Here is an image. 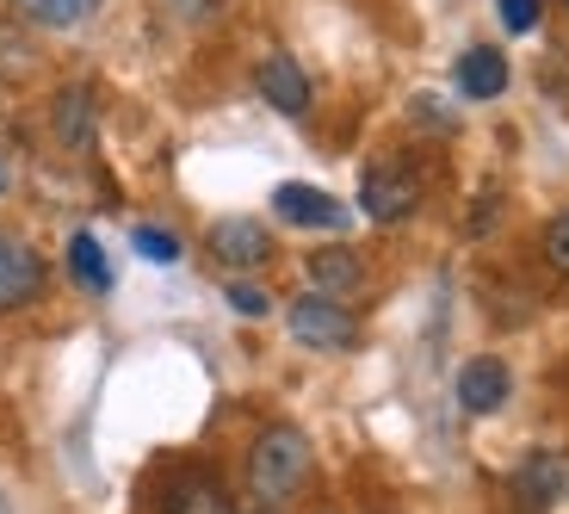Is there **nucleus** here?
I'll return each mask as SVG.
<instances>
[{
	"mask_svg": "<svg viewBox=\"0 0 569 514\" xmlns=\"http://www.w3.org/2000/svg\"><path fill=\"white\" fill-rule=\"evenodd\" d=\"M496 19H501V31H513V38H527V31H539L545 0H496Z\"/></svg>",
	"mask_w": 569,
	"mask_h": 514,
	"instance_id": "nucleus-21",
	"label": "nucleus"
},
{
	"mask_svg": "<svg viewBox=\"0 0 569 514\" xmlns=\"http://www.w3.org/2000/svg\"><path fill=\"white\" fill-rule=\"evenodd\" d=\"M452 397H458V409H465V415H496L501 403L513 397L508 359H496V354L465 359V366H458V378H452Z\"/></svg>",
	"mask_w": 569,
	"mask_h": 514,
	"instance_id": "nucleus-10",
	"label": "nucleus"
},
{
	"mask_svg": "<svg viewBox=\"0 0 569 514\" xmlns=\"http://www.w3.org/2000/svg\"><path fill=\"white\" fill-rule=\"evenodd\" d=\"M563 7H569V0H563Z\"/></svg>",
	"mask_w": 569,
	"mask_h": 514,
	"instance_id": "nucleus-25",
	"label": "nucleus"
},
{
	"mask_svg": "<svg viewBox=\"0 0 569 514\" xmlns=\"http://www.w3.org/2000/svg\"><path fill=\"white\" fill-rule=\"evenodd\" d=\"M0 192H7V174H0Z\"/></svg>",
	"mask_w": 569,
	"mask_h": 514,
	"instance_id": "nucleus-24",
	"label": "nucleus"
},
{
	"mask_svg": "<svg viewBox=\"0 0 569 514\" xmlns=\"http://www.w3.org/2000/svg\"><path fill=\"white\" fill-rule=\"evenodd\" d=\"M156 514H236V502H229V490H223V477L217 472H180L168 490H161V502H156Z\"/></svg>",
	"mask_w": 569,
	"mask_h": 514,
	"instance_id": "nucleus-13",
	"label": "nucleus"
},
{
	"mask_svg": "<svg viewBox=\"0 0 569 514\" xmlns=\"http://www.w3.org/2000/svg\"><path fill=\"white\" fill-rule=\"evenodd\" d=\"M130 248H137L149 267H180V255H186V243L173 236V229H161V224H137L130 229Z\"/></svg>",
	"mask_w": 569,
	"mask_h": 514,
	"instance_id": "nucleus-16",
	"label": "nucleus"
},
{
	"mask_svg": "<svg viewBox=\"0 0 569 514\" xmlns=\"http://www.w3.org/2000/svg\"><path fill=\"white\" fill-rule=\"evenodd\" d=\"M50 137H57L62 156H93V144H100V93L87 81L57 87V100H50Z\"/></svg>",
	"mask_w": 569,
	"mask_h": 514,
	"instance_id": "nucleus-5",
	"label": "nucleus"
},
{
	"mask_svg": "<svg viewBox=\"0 0 569 514\" xmlns=\"http://www.w3.org/2000/svg\"><path fill=\"white\" fill-rule=\"evenodd\" d=\"M69 273H74V286L81 291H112V260H106V248H100V236L93 229H74L69 236Z\"/></svg>",
	"mask_w": 569,
	"mask_h": 514,
	"instance_id": "nucleus-15",
	"label": "nucleus"
},
{
	"mask_svg": "<svg viewBox=\"0 0 569 514\" xmlns=\"http://www.w3.org/2000/svg\"><path fill=\"white\" fill-rule=\"evenodd\" d=\"M254 93L279 118H310V106H316V87H310V75H303V62L291 57V50H267V57L254 62Z\"/></svg>",
	"mask_w": 569,
	"mask_h": 514,
	"instance_id": "nucleus-6",
	"label": "nucleus"
},
{
	"mask_svg": "<svg viewBox=\"0 0 569 514\" xmlns=\"http://www.w3.org/2000/svg\"><path fill=\"white\" fill-rule=\"evenodd\" d=\"M7 7L38 31H81L87 19L100 13V0H7Z\"/></svg>",
	"mask_w": 569,
	"mask_h": 514,
	"instance_id": "nucleus-14",
	"label": "nucleus"
},
{
	"mask_svg": "<svg viewBox=\"0 0 569 514\" xmlns=\"http://www.w3.org/2000/svg\"><path fill=\"white\" fill-rule=\"evenodd\" d=\"M204 255H211L229 279H242V273L272 267L279 243H272V229L260 224V217H217V224L204 229Z\"/></svg>",
	"mask_w": 569,
	"mask_h": 514,
	"instance_id": "nucleus-4",
	"label": "nucleus"
},
{
	"mask_svg": "<svg viewBox=\"0 0 569 514\" xmlns=\"http://www.w3.org/2000/svg\"><path fill=\"white\" fill-rule=\"evenodd\" d=\"M38 69V50H31V38L19 26H7L0 19V81H26V75Z\"/></svg>",
	"mask_w": 569,
	"mask_h": 514,
	"instance_id": "nucleus-18",
	"label": "nucleus"
},
{
	"mask_svg": "<svg viewBox=\"0 0 569 514\" xmlns=\"http://www.w3.org/2000/svg\"><path fill=\"white\" fill-rule=\"evenodd\" d=\"M272 217L279 224H291V229H347V205L335 199V192H322V186H303V180H284V186H272Z\"/></svg>",
	"mask_w": 569,
	"mask_h": 514,
	"instance_id": "nucleus-9",
	"label": "nucleus"
},
{
	"mask_svg": "<svg viewBox=\"0 0 569 514\" xmlns=\"http://www.w3.org/2000/svg\"><path fill=\"white\" fill-rule=\"evenodd\" d=\"M310 477H316V446L298 422H267V428L248 441V496H254L260 508L291 502Z\"/></svg>",
	"mask_w": 569,
	"mask_h": 514,
	"instance_id": "nucleus-1",
	"label": "nucleus"
},
{
	"mask_svg": "<svg viewBox=\"0 0 569 514\" xmlns=\"http://www.w3.org/2000/svg\"><path fill=\"white\" fill-rule=\"evenodd\" d=\"M539 255H545V267H551L557 279H569V211H557L551 224L539 229Z\"/></svg>",
	"mask_w": 569,
	"mask_h": 514,
	"instance_id": "nucleus-20",
	"label": "nucleus"
},
{
	"mask_svg": "<svg viewBox=\"0 0 569 514\" xmlns=\"http://www.w3.org/2000/svg\"><path fill=\"white\" fill-rule=\"evenodd\" d=\"M303 279H310V291H322V298H359V291H366V255L347 248V243L310 248V255H303Z\"/></svg>",
	"mask_w": 569,
	"mask_h": 514,
	"instance_id": "nucleus-11",
	"label": "nucleus"
},
{
	"mask_svg": "<svg viewBox=\"0 0 569 514\" xmlns=\"http://www.w3.org/2000/svg\"><path fill=\"white\" fill-rule=\"evenodd\" d=\"M508 490H513V502H520V514L557 508V502L569 496V465H563V453H551V446H532V453L513 465Z\"/></svg>",
	"mask_w": 569,
	"mask_h": 514,
	"instance_id": "nucleus-8",
	"label": "nucleus"
},
{
	"mask_svg": "<svg viewBox=\"0 0 569 514\" xmlns=\"http://www.w3.org/2000/svg\"><path fill=\"white\" fill-rule=\"evenodd\" d=\"M452 87H458V100H470V106L501 100L508 93V57L496 43H470L465 57L452 62Z\"/></svg>",
	"mask_w": 569,
	"mask_h": 514,
	"instance_id": "nucleus-12",
	"label": "nucleus"
},
{
	"mask_svg": "<svg viewBox=\"0 0 569 514\" xmlns=\"http://www.w3.org/2000/svg\"><path fill=\"white\" fill-rule=\"evenodd\" d=\"M50 291V267L31 243L19 236H0V316H19Z\"/></svg>",
	"mask_w": 569,
	"mask_h": 514,
	"instance_id": "nucleus-7",
	"label": "nucleus"
},
{
	"mask_svg": "<svg viewBox=\"0 0 569 514\" xmlns=\"http://www.w3.org/2000/svg\"><path fill=\"white\" fill-rule=\"evenodd\" d=\"M284 329L310 354H353L359 347V316L341 298H322V291H303V298L284 304Z\"/></svg>",
	"mask_w": 569,
	"mask_h": 514,
	"instance_id": "nucleus-3",
	"label": "nucleus"
},
{
	"mask_svg": "<svg viewBox=\"0 0 569 514\" xmlns=\"http://www.w3.org/2000/svg\"><path fill=\"white\" fill-rule=\"evenodd\" d=\"M223 298H229V310H236V316H248V323L272 316V291L260 286L254 273H242V279H229V286H223Z\"/></svg>",
	"mask_w": 569,
	"mask_h": 514,
	"instance_id": "nucleus-19",
	"label": "nucleus"
},
{
	"mask_svg": "<svg viewBox=\"0 0 569 514\" xmlns=\"http://www.w3.org/2000/svg\"><path fill=\"white\" fill-rule=\"evenodd\" d=\"M254 514H279V508H254Z\"/></svg>",
	"mask_w": 569,
	"mask_h": 514,
	"instance_id": "nucleus-23",
	"label": "nucleus"
},
{
	"mask_svg": "<svg viewBox=\"0 0 569 514\" xmlns=\"http://www.w3.org/2000/svg\"><path fill=\"white\" fill-rule=\"evenodd\" d=\"M229 7H236V0H161V13H168L180 31H211V26H223Z\"/></svg>",
	"mask_w": 569,
	"mask_h": 514,
	"instance_id": "nucleus-17",
	"label": "nucleus"
},
{
	"mask_svg": "<svg viewBox=\"0 0 569 514\" xmlns=\"http://www.w3.org/2000/svg\"><path fill=\"white\" fill-rule=\"evenodd\" d=\"M0 514H13V508H7V490H0Z\"/></svg>",
	"mask_w": 569,
	"mask_h": 514,
	"instance_id": "nucleus-22",
	"label": "nucleus"
},
{
	"mask_svg": "<svg viewBox=\"0 0 569 514\" xmlns=\"http://www.w3.org/2000/svg\"><path fill=\"white\" fill-rule=\"evenodd\" d=\"M421 199H427V180H421V168L402 161V156H385V161H371V168L359 174V211H366V224H378V229L409 224V217L421 211Z\"/></svg>",
	"mask_w": 569,
	"mask_h": 514,
	"instance_id": "nucleus-2",
	"label": "nucleus"
}]
</instances>
